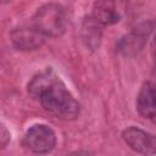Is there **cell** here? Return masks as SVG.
Here are the masks:
<instances>
[{"label":"cell","instance_id":"cell-1","mask_svg":"<svg viewBox=\"0 0 156 156\" xmlns=\"http://www.w3.org/2000/svg\"><path fill=\"white\" fill-rule=\"evenodd\" d=\"M28 93L39 100L44 110L60 119L71 121L79 115V104L50 68L30 80Z\"/></svg>","mask_w":156,"mask_h":156},{"label":"cell","instance_id":"cell-2","mask_svg":"<svg viewBox=\"0 0 156 156\" xmlns=\"http://www.w3.org/2000/svg\"><path fill=\"white\" fill-rule=\"evenodd\" d=\"M34 29L43 35L60 37L66 29V13L58 4L43 5L33 17Z\"/></svg>","mask_w":156,"mask_h":156},{"label":"cell","instance_id":"cell-3","mask_svg":"<svg viewBox=\"0 0 156 156\" xmlns=\"http://www.w3.org/2000/svg\"><path fill=\"white\" fill-rule=\"evenodd\" d=\"M56 144V136L51 128L45 124H34L32 126L24 138L23 145L32 152L35 154H46L50 152Z\"/></svg>","mask_w":156,"mask_h":156},{"label":"cell","instance_id":"cell-4","mask_svg":"<svg viewBox=\"0 0 156 156\" xmlns=\"http://www.w3.org/2000/svg\"><path fill=\"white\" fill-rule=\"evenodd\" d=\"M126 144L135 152L144 156H152L155 154V136L136 127H129L122 133Z\"/></svg>","mask_w":156,"mask_h":156},{"label":"cell","instance_id":"cell-5","mask_svg":"<svg viewBox=\"0 0 156 156\" xmlns=\"http://www.w3.org/2000/svg\"><path fill=\"white\" fill-rule=\"evenodd\" d=\"M151 29H152L151 23L139 24L129 34H127L126 37H123L119 40L118 50L127 56H133V55L138 54L144 48Z\"/></svg>","mask_w":156,"mask_h":156},{"label":"cell","instance_id":"cell-6","mask_svg":"<svg viewBox=\"0 0 156 156\" xmlns=\"http://www.w3.org/2000/svg\"><path fill=\"white\" fill-rule=\"evenodd\" d=\"M11 40L18 50H35L44 43V35L34 28H17L11 33Z\"/></svg>","mask_w":156,"mask_h":156},{"label":"cell","instance_id":"cell-7","mask_svg":"<svg viewBox=\"0 0 156 156\" xmlns=\"http://www.w3.org/2000/svg\"><path fill=\"white\" fill-rule=\"evenodd\" d=\"M80 34L85 46L89 48L90 50H95L99 48L101 41V34H102L101 24L93 16H88L83 21Z\"/></svg>","mask_w":156,"mask_h":156},{"label":"cell","instance_id":"cell-8","mask_svg":"<svg viewBox=\"0 0 156 156\" xmlns=\"http://www.w3.org/2000/svg\"><path fill=\"white\" fill-rule=\"evenodd\" d=\"M136 108L143 117L154 119L155 117V90H154V85L150 82H146L140 89V93L136 100Z\"/></svg>","mask_w":156,"mask_h":156},{"label":"cell","instance_id":"cell-9","mask_svg":"<svg viewBox=\"0 0 156 156\" xmlns=\"http://www.w3.org/2000/svg\"><path fill=\"white\" fill-rule=\"evenodd\" d=\"M101 26L112 24L118 22L119 15L111 2H96L94 5V11L91 15Z\"/></svg>","mask_w":156,"mask_h":156},{"label":"cell","instance_id":"cell-10","mask_svg":"<svg viewBox=\"0 0 156 156\" xmlns=\"http://www.w3.org/2000/svg\"><path fill=\"white\" fill-rule=\"evenodd\" d=\"M10 138H11V135H10L9 129L6 128V126L2 122H0V149L5 147L9 144Z\"/></svg>","mask_w":156,"mask_h":156},{"label":"cell","instance_id":"cell-11","mask_svg":"<svg viewBox=\"0 0 156 156\" xmlns=\"http://www.w3.org/2000/svg\"><path fill=\"white\" fill-rule=\"evenodd\" d=\"M69 156H91V154H89L88 151H76Z\"/></svg>","mask_w":156,"mask_h":156}]
</instances>
